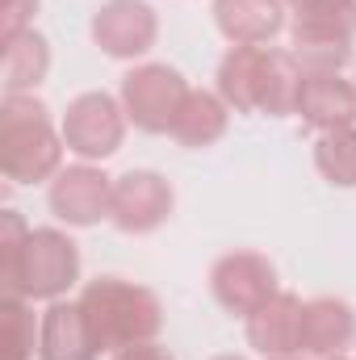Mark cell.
I'll return each instance as SVG.
<instances>
[{
	"label": "cell",
	"mask_w": 356,
	"mask_h": 360,
	"mask_svg": "<svg viewBox=\"0 0 356 360\" xmlns=\"http://www.w3.org/2000/svg\"><path fill=\"white\" fill-rule=\"evenodd\" d=\"M80 310L92 327V340L101 352H122L134 344H151L164 327V306L147 285H134L126 276H96L80 289Z\"/></svg>",
	"instance_id": "obj_1"
},
{
	"label": "cell",
	"mask_w": 356,
	"mask_h": 360,
	"mask_svg": "<svg viewBox=\"0 0 356 360\" xmlns=\"http://www.w3.org/2000/svg\"><path fill=\"white\" fill-rule=\"evenodd\" d=\"M63 130L51 126V109L34 92L0 101V168L13 184H42L63 168Z\"/></svg>",
	"instance_id": "obj_2"
},
{
	"label": "cell",
	"mask_w": 356,
	"mask_h": 360,
	"mask_svg": "<svg viewBox=\"0 0 356 360\" xmlns=\"http://www.w3.org/2000/svg\"><path fill=\"white\" fill-rule=\"evenodd\" d=\"M289 13H293L289 51L302 63V72H340L352 59L356 0H314Z\"/></svg>",
	"instance_id": "obj_3"
},
{
	"label": "cell",
	"mask_w": 356,
	"mask_h": 360,
	"mask_svg": "<svg viewBox=\"0 0 356 360\" xmlns=\"http://www.w3.org/2000/svg\"><path fill=\"white\" fill-rule=\"evenodd\" d=\"M76 281H80V248L72 243V235H63L59 226H34L13 276L0 285L4 293H17L25 302H59Z\"/></svg>",
	"instance_id": "obj_4"
},
{
	"label": "cell",
	"mask_w": 356,
	"mask_h": 360,
	"mask_svg": "<svg viewBox=\"0 0 356 360\" xmlns=\"http://www.w3.org/2000/svg\"><path fill=\"white\" fill-rule=\"evenodd\" d=\"M189 80L180 76L177 68L168 63H139L122 76V109L126 117L143 130V134H172V122H177L180 105L189 96Z\"/></svg>",
	"instance_id": "obj_5"
},
{
	"label": "cell",
	"mask_w": 356,
	"mask_h": 360,
	"mask_svg": "<svg viewBox=\"0 0 356 360\" xmlns=\"http://www.w3.org/2000/svg\"><path fill=\"white\" fill-rule=\"evenodd\" d=\"M126 122H130V117H126V109H122L117 96H109V92H80V96L68 105L59 130H63L68 151H72L80 164H96V160H109V155L122 147Z\"/></svg>",
	"instance_id": "obj_6"
},
{
	"label": "cell",
	"mask_w": 356,
	"mask_h": 360,
	"mask_svg": "<svg viewBox=\"0 0 356 360\" xmlns=\"http://www.w3.org/2000/svg\"><path fill=\"white\" fill-rule=\"evenodd\" d=\"M210 293H214V302L227 314L248 319V314H256L265 306L268 297L281 293L276 264L268 256H260V252H227L210 269Z\"/></svg>",
	"instance_id": "obj_7"
},
{
	"label": "cell",
	"mask_w": 356,
	"mask_h": 360,
	"mask_svg": "<svg viewBox=\"0 0 356 360\" xmlns=\"http://www.w3.org/2000/svg\"><path fill=\"white\" fill-rule=\"evenodd\" d=\"M172 205H177L172 184L160 172H151V168H130V172L113 176L109 222L122 235H151V231H160L172 218Z\"/></svg>",
	"instance_id": "obj_8"
},
{
	"label": "cell",
	"mask_w": 356,
	"mask_h": 360,
	"mask_svg": "<svg viewBox=\"0 0 356 360\" xmlns=\"http://www.w3.org/2000/svg\"><path fill=\"white\" fill-rule=\"evenodd\" d=\"M89 30L109 59H143L160 38V17L147 0H105Z\"/></svg>",
	"instance_id": "obj_9"
},
{
	"label": "cell",
	"mask_w": 356,
	"mask_h": 360,
	"mask_svg": "<svg viewBox=\"0 0 356 360\" xmlns=\"http://www.w3.org/2000/svg\"><path fill=\"white\" fill-rule=\"evenodd\" d=\"M51 214L68 226H96L113 210V176H105L96 164H68L46 188Z\"/></svg>",
	"instance_id": "obj_10"
},
{
	"label": "cell",
	"mask_w": 356,
	"mask_h": 360,
	"mask_svg": "<svg viewBox=\"0 0 356 360\" xmlns=\"http://www.w3.org/2000/svg\"><path fill=\"white\" fill-rule=\"evenodd\" d=\"M298 117L314 134L356 126V84L340 72H306L298 92Z\"/></svg>",
	"instance_id": "obj_11"
},
{
	"label": "cell",
	"mask_w": 356,
	"mask_h": 360,
	"mask_svg": "<svg viewBox=\"0 0 356 360\" xmlns=\"http://www.w3.org/2000/svg\"><path fill=\"white\" fill-rule=\"evenodd\" d=\"M248 344L260 356H302V297L298 293H276L268 297L256 314L243 319Z\"/></svg>",
	"instance_id": "obj_12"
},
{
	"label": "cell",
	"mask_w": 356,
	"mask_h": 360,
	"mask_svg": "<svg viewBox=\"0 0 356 360\" xmlns=\"http://www.w3.org/2000/svg\"><path fill=\"white\" fill-rule=\"evenodd\" d=\"M214 25L231 46H268L285 30V0H214Z\"/></svg>",
	"instance_id": "obj_13"
},
{
	"label": "cell",
	"mask_w": 356,
	"mask_h": 360,
	"mask_svg": "<svg viewBox=\"0 0 356 360\" xmlns=\"http://www.w3.org/2000/svg\"><path fill=\"white\" fill-rule=\"evenodd\" d=\"M356 340V310L344 297L302 302V356H340Z\"/></svg>",
	"instance_id": "obj_14"
},
{
	"label": "cell",
	"mask_w": 356,
	"mask_h": 360,
	"mask_svg": "<svg viewBox=\"0 0 356 360\" xmlns=\"http://www.w3.org/2000/svg\"><path fill=\"white\" fill-rule=\"evenodd\" d=\"M101 348L92 340V327L80 302H51L38 331V360H96Z\"/></svg>",
	"instance_id": "obj_15"
},
{
	"label": "cell",
	"mask_w": 356,
	"mask_h": 360,
	"mask_svg": "<svg viewBox=\"0 0 356 360\" xmlns=\"http://www.w3.org/2000/svg\"><path fill=\"white\" fill-rule=\"evenodd\" d=\"M268 51L272 46H231L218 63V96L235 109V113H260V96H265V76H268Z\"/></svg>",
	"instance_id": "obj_16"
},
{
	"label": "cell",
	"mask_w": 356,
	"mask_h": 360,
	"mask_svg": "<svg viewBox=\"0 0 356 360\" xmlns=\"http://www.w3.org/2000/svg\"><path fill=\"white\" fill-rule=\"evenodd\" d=\"M227 122H231V105L218 92L189 89L177 122H172V139L189 151H201V147H214L227 134Z\"/></svg>",
	"instance_id": "obj_17"
},
{
	"label": "cell",
	"mask_w": 356,
	"mask_h": 360,
	"mask_svg": "<svg viewBox=\"0 0 356 360\" xmlns=\"http://www.w3.org/2000/svg\"><path fill=\"white\" fill-rule=\"evenodd\" d=\"M51 72V42L38 30H25L21 38L4 42V63H0V84L4 96L13 92H34Z\"/></svg>",
	"instance_id": "obj_18"
},
{
	"label": "cell",
	"mask_w": 356,
	"mask_h": 360,
	"mask_svg": "<svg viewBox=\"0 0 356 360\" xmlns=\"http://www.w3.org/2000/svg\"><path fill=\"white\" fill-rule=\"evenodd\" d=\"M302 63L293 59V51H268V76H265V96H260V113L265 117H293L298 113V92H302Z\"/></svg>",
	"instance_id": "obj_19"
},
{
	"label": "cell",
	"mask_w": 356,
	"mask_h": 360,
	"mask_svg": "<svg viewBox=\"0 0 356 360\" xmlns=\"http://www.w3.org/2000/svg\"><path fill=\"white\" fill-rule=\"evenodd\" d=\"M314 168L336 188H356V126L327 130L314 139Z\"/></svg>",
	"instance_id": "obj_20"
},
{
	"label": "cell",
	"mask_w": 356,
	"mask_h": 360,
	"mask_svg": "<svg viewBox=\"0 0 356 360\" xmlns=\"http://www.w3.org/2000/svg\"><path fill=\"white\" fill-rule=\"evenodd\" d=\"M38 331L42 319H34L30 302L17 293L0 297V340H4V360H30L38 352Z\"/></svg>",
	"instance_id": "obj_21"
},
{
	"label": "cell",
	"mask_w": 356,
	"mask_h": 360,
	"mask_svg": "<svg viewBox=\"0 0 356 360\" xmlns=\"http://www.w3.org/2000/svg\"><path fill=\"white\" fill-rule=\"evenodd\" d=\"M30 239V226L17 210H0V281H8L17 260H21V248Z\"/></svg>",
	"instance_id": "obj_22"
},
{
	"label": "cell",
	"mask_w": 356,
	"mask_h": 360,
	"mask_svg": "<svg viewBox=\"0 0 356 360\" xmlns=\"http://www.w3.org/2000/svg\"><path fill=\"white\" fill-rule=\"evenodd\" d=\"M34 13H38V0H4V8H0V34H4V42H13L25 30H34Z\"/></svg>",
	"instance_id": "obj_23"
},
{
	"label": "cell",
	"mask_w": 356,
	"mask_h": 360,
	"mask_svg": "<svg viewBox=\"0 0 356 360\" xmlns=\"http://www.w3.org/2000/svg\"><path fill=\"white\" fill-rule=\"evenodd\" d=\"M113 360H177V356L151 340V344H134V348H122V352H113Z\"/></svg>",
	"instance_id": "obj_24"
},
{
	"label": "cell",
	"mask_w": 356,
	"mask_h": 360,
	"mask_svg": "<svg viewBox=\"0 0 356 360\" xmlns=\"http://www.w3.org/2000/svg\"><path fill=\"white\" fill-rule=\"evenodd\" d=\"M265 360H302V356H265Z\"/></svg>",
	"instance_id": "obj_25"
},
{
	"label": "cell",
	"mask_w": 356,
	"mask_h": 360,
	"mask_svg": "<svg viewBox=\"0 0 356 360\" xmlns=\"http://www.w3.org/2000/svg\"><path fill=\"white\" fill-rule=\"evenodd\" d=\"M323 360H352V356H344V352H340V356H323Z\"/></svg>",
	"instance_id": "obj_26"
}]
</instances>
